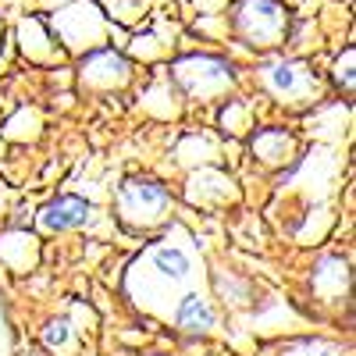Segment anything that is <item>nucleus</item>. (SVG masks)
<instances>
[{
  "mask_svg": "<svg viewBox=\"0 0 356 356\" xmlns=\"http://www.w3.org/2000/svg\"><path fill=\"white\" fill-rule=\"evenodd\" d=\"M118 221L132 232H154L171 218V193L150 178H129L114 196Z\"/></svg>",
  "mask_w": 356,
  "mask_h": 356,
  "instance_id": "nucleus-1",
  "label": "nucleus"
},
{
  "mask_svg": "<svg viewBox=\"0 0 356 356\" xmlns=\"http://www.w3.org/2000/svg\"><path fill=\"white\" fill-rule=\"evenodd\" d=\"M232 15H235L232 18L235 33H239V40L246 47L271 50V47L285 43V36H289V15L275 0H243Z\"/></svg>",
  "mask_w": 356,
  "mask_h": 356,
  "instance_id": "nucleus-2",
  "label": "nucleus"
},
{
  "mask_svg": "<svg viewBox=\"0 0 356 356\" xmlns=\"http://www.w3.org/2000/svg\"><path fill=\"white\" fill-rule=\"evenodd\" d=\"M175 82L196 100H214V97L228 93L235 75H232V65L221 61V57L193 54V57H182V61L175 65Z\"/></svg>",
  "mask_w": 356,
  "mask_h": 356,
  "instance_id": "nucleus-3",
  "label": "nucleus"
},
{
  "mask_svg": "<svg viewBox=\"0 0 356 356\" xmlns=\"http://www.w3.org/2000/svg\"><path fill=\"white\" fill-rule=\"evenodd\" d=\"M264 82H267V89H271L282 104L303 107V104H314L321 97L317 75L307 65H300V61H275V65H267L264 68Z\"/></svg>",
  "mask_w": 356,
  "mask_h": 356,
  "instance_id": "nucleus-4",
  "label": "nucleus"
},
{
  "mask_svg": "<svg viewBox=\"0 0 356 356\" xmlns=\"http://www.w3.org/2000/svg\"><path fill=\"white\" fill-rule=\"evenodd\" d=\"M89 214H93V207H89L86 200H79V196H57L54 203L43 207L40 225H43L47 232H68V228L86 225Z\"/></svg>",
  "mask_w": 356,
  "mask_h": 356,
  "instance_id": "nucleus-5",
  "label": "nucleus"
},
{
  "mask_svg": "<svg viewBox=\"0 0 356 356\" xmlns=\"http://www.w3.org/2000/svg\"><path fill=\"white\" fill-rule=\"evenodd\" d=\"M129 79V61L122 54H114V50H100L93 57H86V65H82V82L86 86H122Z\"/></svg>",
  "mask_w": 356,
  "mask_h": 356,
  "instance_id": "nucleus-6",
  "label": "nucleus"
},
{
  "mask_svg": "<svg viewBox=\"0 0 356 356\" xmlns=\"http://www.w3.org/2000/svg\"><path fill=\"white\" fill-rule=\"evenodd\" d=\"M292 154H296V139L285 129H264L253 139V157L267 168H278V164L292 161Z\"/></svg>",
  "mask_w": 356,
  "mask_h": 356,
  "instance_id": "nucleus-7",
  "label": "nucleus"
},
{
  "mask_svg": "<svg viewBox=\"0 0 356 356\" xmlns=\"http://www.w3.org/2000/svg\"><path fill=\"white\" fill-rule=\"evenodd\" d=\"M175 321L182 332H193V335H207L214 328V310L207 300H200V296H186L182 303H178L175 310Z\"/></svg>",
  "mask_w": 356,
  "mask_h": 356,
  "instance_id": "nucleus-8",
  "label": "nucleus"
},
{
  "mask_svg": "<svg viewBox=\"0 0 356 356\" xmlns=\"http://www.w3.org/2000/svg\"><path fill=\"white\" fill-rule=\"evenodd\" d=\"M314 289H321L324 296H342L349 289V264L339 257H324L314 271Z\"/></svg>",
  "mask_w": 356,
  "mask_h": 356,
  "instance_id": "nucleus-9",
  "label": "nucleus"
},
{
  "mask_svg": "<svg viewBox=\"0 0 356 356\" xmlns=\"http://www.w3.org/2000/svg\"><path fill=\"white\" fill-rule=\"evenodd\" d=\"M154 267H157L164 278L182 282V278H189V271H193V260L178 250V246H161V250H154Z\"/></svg>",
  "mask_w": 356,
  "mask_h": 356,
  "instance_id": "nucleus-10",
  "label": "nucleus"
},
{
  "mask_svg": "<svg viewBox=\"0 0 356 356\" xmlns=\"http://www.w3.org/2000/svg\"><path fill=\"white\" fill-rule=\"evenodd\" d=\"M278 356H349V349L328 339H300V342H289Z\"/></svg>",
  "mask_w": 356,
  "mask_h": 356,
  "instance_id": "nucleus-11",
  "label": "nucleus"
},
{
  "mask_svg": "<svg viewBox=\"0 0 356 356\" xmlns=\"http://www.w3.org/2000/svg\"><path fill=\"white\" fill-rule=\"evenodd\" d=\"M43 339H47L50 349H65V346L72 342V324H68L65 317H61V321H50L47 332H43Z\"/></svg>",
  "mask_w": 356,
  "mask_h": 356,
  "instance_id": "nucleus-12",
  "label": "nucleus"
},
{
  "mask_svg": "<svg viewBox=\"0 0 356 356\" xmlns=\"http://www.w3.org/2000/svg\"><path fill=\"white\" fill-rule=\"evenodd\" d=\"M335 79H339V86H346V93L353 89V50H346L335 61Z\"/></svg>",
  "mask_w": 356,
  "mask_h": 356,
  "instance_id": "nucleus-13",
  "label": "nucleus"
},
{
  "mask_svg": "<svg viewBox=\"0 0 356 356\" xmlns=\"http://www.w3.org/2000/svg\"><path fill=\"white\" fill-rule=\"evenodd\" d=\"M0 36H4V22H0Z\"/></svg>",
  "mask_w": 356,
  "mask_h": 356,
  "instance_id": "nucleus-14",
  "label": "nucleus"
}]
</instances>
